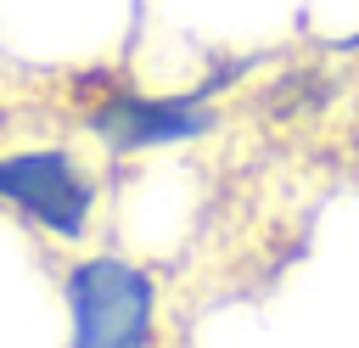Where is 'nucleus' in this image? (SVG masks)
<instances>
[{
    "label": "nucleus",
    "mask_w": 359,
    "mask_h": 348,
    "mask_svg": "<svg viewBox=\"0 0 359 348\" xmlns=\"http://www.w3.org/2000/svg\"><path fill=\"white\" fill-rule=\"evenodd\" d=\"M62 303L67 348H157V281L118 253L67 264Z\"/></svg>",
    "instance_id": "nucleus-1"
},
{
    "label": "nucleus",
    "mask_w": 359,
    "mask_h": 348,
    "mask_svg": "<svg viewBox=\"0 0 359 348\" xmlns=\"http://www.w3.org/2000/svg\"><path fill=\"white\" fill-rule=\"evenodd\" d=\"M79 112H84V129L118 157L185 146V140H202L219 123V112L202 95H140V90H129L107 73L79 84Z\"/></svg>",
    "instance_id": "nucleus-2"
},
{
    "label": "nucleus",
    "mask_w": 359,
    "mask_h": 348,
    "mask_svg": "<svg viewBox=\"0 0 359 348\" xmlns=\"http://www.w3.org/2000/svg\"><path fill=\"white\" fill-rule=\"evenodd\" d=\"M0 202L56 241H84L101 185L67 146H22L0 152Z\"/></svg>",
    "instance_id": "nucleus-3"
}]
</instances>
